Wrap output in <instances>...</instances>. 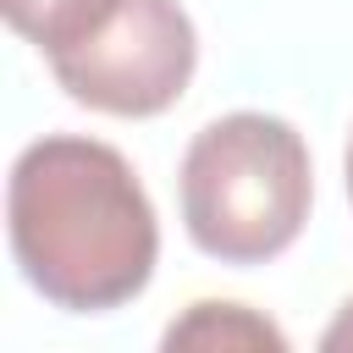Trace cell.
<instances>
[{"instance_id": "6da1fadb", "label": "cell", "mask_w": 353, "mask_h": 353, "mask_svg": "<svg viewBox=\"0 0 353 353\" xmlns=\"http://www.w3.org/2000/svg\"><path fill=\"white\" fill-rule=\"evenodd\" d=\"M6 226L28 287L72 314L132 303L160 259V226L138 171L121 149L77 132H50L17 154Z\"/></svg>"}, {"instance_id": "7a4b0ae2", "label": "cell", "mask_w": 353, "mask_h": 353, "mask_svg": "<svg viewBox=\"0 0 353 353\" xmlns=\"http://www.w3.org/2000/svg\"><path fill=\"white\" fill-rule=\"evenodd\" d=\"M182 226L221 265H265L309 221V149L292 121L232 110L193 132L182 171Z\"/></svg>"}, {"instance_id": "8992f818", "label": "cell", "mask_w": 353, "mask_h": 353, "mask_svg": "<svg viewBox=\"0 0 353 353\" xmlns=\"http://www.w3.org/2000/svg\"><path fill=\"white\" fill-rule=\"evenodd\" d=\"M320 347H325V353H353V298H347V303L336 309V320L325 325Z\"/></svg>"}, {"instance_id": "277c9868", "label": "cell", "mask_w": 353, "mask_h": 353, "mask_svg": "<svg viewBox=\"0 0 353 353\" xmlns=\"http://www.w3.org/2000/svg\"><path fill=\"white\" fill-rule=\"evenodd\" d=\"M171 353L176 347H204V353H254V347H270V353H281L287 347V336H281V325H270L265 314H254L248 303H215V298H204V303H193L182 320H171L165 325V336H160Z\"/></svg>"}, {"instance_id": "52a82bcc", "label": "cell", "mask_w": 353, "mask_h": 353, "mask_svg": "<svg viewBox=\"0 0 353 353\" xmlns=\"http://www.w3.org/2000/svg\"><path fill=\"white\" fill-rule=\"evenodd\" d=\"M347 193H353V138H347Z\"/></svg>"}, {"instance_id": "5b68a950", "label": "cell", "mask_w": 353, "mask_h": 353, "mask_svg": "<svg viewBox=\"0 0 353 353\" xmlns=\"http://www.w3.org/2000/svg\"><path fill=\"white\" fill-rule=\"evenodd\" d=\"M0 11L11 22V33H22L28 44H39L44 61H50L66 44H77L110 11V0H0Z\"/></svg>"}, {"instance_id": "3957f363", "label": "cell", "mask_w": 353, "mask_h": 353, "mask_svg": "<svg viewBox=\"0 0 353 353\" xmlns=\"http://www.w3.org/2000/svg\"><path fill=\"white\" fill-rule=\"evenodd\" d=\"M199 66L193 17L176 0H110V11L61 55L55 83L105 116H160L182 99Z\"/></svg>"}]
</instances>
